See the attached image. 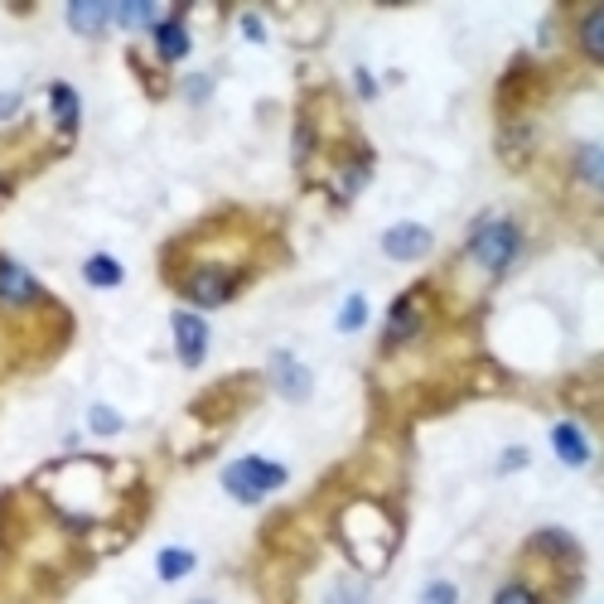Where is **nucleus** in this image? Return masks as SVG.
<instances>
[{
    "mask_svg": "<svg viewBox=\"0 0 604 604\" xmlns=\"http://www.w3.org/2000/svg\"><path fill=\"white\" fill-rule=\"evenodd\" d=\"M286 464L276 460H257V454H247V460H233L223 469V489L233 493L237 503H262L266 493H276L280 483H286Z\"/></svg>",
    "mask_w": 604,
    "mask_h": 604,
    "instance_id": "1",
    "label": "nucleus"
},
{
    "mask_svg": "<svg viewBox=\"0 0 604 604\" xmlns=\"http://www.w3.org/2000/svg\"><path fill=\"white\" fill-rule=\"evenodd\" d=\"M518 247H522V237H518V227L508 218H483L474 227V237H469V257H474L483 272H493V276L513 266Z\"/></svg>",
    "mask_w": 604,
    "mask_h": 604,
    "instance_id": "2",
    "label": "nucleus"
},
{
    "mask_svg": "<svg viewBox=\"0 0 604 604\" xmlns=\"http://www.w3.org/2000/svg\"><path fill=\"white\" fill-rule=\"evenodd\" d=\"M431 227H421V223H397V227H387L382 233V252L392 262H421L426 252H431Z\"/></svg>",
    "mask_w": 604,
    "mask_h": 604,
    "instance_id": "3",
    "label": "nucleus"
},
{
    "mask_svg": "<svg viewBox=\"0 0 604 604\" xmlns=\"http://www.w3.org/2000/svg\"><path fill=\"white\" fill-rule=\"evenodd\" d=\"M174 348H180V358L190 362V368H198L208 354V325L198 319L194 310H180L174 315Z\"/></svg>",
    "mask_w": 604,
    "mask_h": 604,
    "instance_id": "4",
    "label": "nucleus"
},
{
    "mask_svg": "<svg viewBox=\"0 0 604 604\" xmlns=\"http://www.w3.org/2000/svg\"><path fill=\"white\" fill-rule=\"evenodd\" d=\"M272 382H276V392L290 397V401H305V397H310V387H315L310 368L295 362L290 354H272Z\"/></svg>",
    "mask_w": 604,
    "mask_h": 604,
    "instance_id": "5",
    "label": "nucleus"
},
{
    "mask_svg": "<svg viewBox=\"0 0 604 604\" xmlns=\"http://www.w3.org/2000/svg\"><path fill=\"white\" fill-rule=\"evenodd\" d=\"M184 290H190L194 305H223L227 295L237 290V276L233 272H194L184 280Z\"/></svg>",
    "mask_w": 604,
    "mask_h": 604,
    "instance_id": "6",
    "label": "nucleus"
},
{
    "mask_svg": "<svg viewBox=\"0 0 604 604\" xmlns=\"http://www.w3.org/2000/svg\"><path fill=\"white\" fill-rule=\"evenodd\" d=\"M30 300H39V280L24 266L0 257V305H30Z\"/></svg>",
    "mask_w": 604,
    "mask_h": 604,
    "instance_id": "7",
    "label": "nucleus"
},
{
    "mask_svg": "<svg viewBox=\"0 0 604 604\" xmlns=\"http://www.w3.org/2000/svg\"><path fill=\"white\" fill-rule=\"evenodd\" d=\"M552 450L566 460L571 469H581V464H590V440H585V431L575 421H561V426H552Z\"/></svg>",
    "mask_w": 604,
    "mask_h": 604,
    "instance_id": "8",
    "label": "nucleus"
},
{
    "mask_svg": "<svg viewBox=\"0 0 604 604\" xmlns=\"http://www.w3.org/2000/svg\"><path fill=\"white\" fill-rule=\"evenodd\" d=\"M69 24L78 34H102L106 24H112V6H102V0H78V6H69Z\"/></svg>",
    "mask_w": 604,
    "mask_h": 604,
    "instance_id": "9",
    "label": "nucleus"
},
{
    "mask_svg": "<svg viewBox=\"0 0 604 604\" xmlns=\"http://www.w3.org/2000/svg\"><path fill=\"white\" fill-rule=\"evenodd\" d=\"M155 49H160V59H184V53H190V30H184L180 20H165L155 30Z\"/></svg>",
    "mask_w": 604,
    "mask_h": 604,
    "instance_id": "10",
    "label": "nucleus"
},
{
    "mask_svg": "<svg viewBox=\"0 0 604 604\" xmlns=\"http://www.w3.org/2000/svg\"><path fill=\"white\" fill-rule=\"evenodd\" d=\"M416 325H421V315H416V295H407V300L392 305V325H387V344H401L407 334H416Z\"/></svg>",
    "mask_w": 604,
    "mask_h": 604,
    "instance_id": "11",
    "label": "nucleus"
},
{
    "mask_svg": "<svg viewBox=\"0 0 604 604\" xmlns=\"http://www.w3.org/2000/svg\"><path fill=\"white\" fill-rule=\"evenodd\" d=\"M83 276H88V286L112 290V286H121V262H116V257H88Z\"/></svg>",
    "mask_w": 604,
    "mask_h": 604,
    "instance_id": "12",
    "label": "nucleus"
},
{
    "mask_svg": "<svg viewBox=\"0 0 604 604\" xmlns=\"http://www.w3.org/2000/svg\"><path fill=\"white\" fill-rule=\"evenodd\" d=\"M49 102H53V112H59V126L73 131L78 126V92L69 83H53L49 88Z\"/></svg>",
    "mask_w": 604,
    "mask_h": 604,
    "instance_id": "13",
    "label": "nucleus"
},
{
    "mask_svg": "<svg viewBox=\"0 0 604 604\" xmlns=\"http://www.w3.org/2000/svg\"><path fill=\"white\" fill-rule=\"evenodd\" d=\"M155 571H160V581H180V575L194 571V552H184V546H170V552H160Z\"/></svg>",
    "mask_w": 604,
    "mask_h": 604,
    "instance_id": "14",
    "label": "nucleus"
},
{
    "mask_svg": "<svg viewBox=\"0 0 604 604\" xmlns=\"http://www.w3.org/2000/svg\"><path fill=\"white\" fill-rule=\"evenodd\" d=\"M581 44L590 59H604V10H590L585 24H581Z\"/></svg>",
    "mask_w": 604,
    "mask_h": 604,
    "instance_id": "15",
    "label": "nucleus"
},
{
    "mask_svg": "<svg viewBox=\"0 0 604 604\" xmlns=\"http://www.w3.org/2000/svg\"><path fill=\"white\" fill-rule=\"evenodd\" d=\"M362 319H368V300H362V295H348V300H344V315H339V329L354 334V329H362Z\"/></svg>",
    "mask_w": 604,
    "mask_h": 604,
    "instance_id": "16",
    "label": "nucleus"
},
{
    "mask_svg": "<svg viewBox=\"0 0 604 604\" xmlns=\"http://www.w3.org/2000/svg\"><path fill=\"white\" fill-rule=\"evenodd\" d=\"M112 16L126 24V30H141V24H155V10L145 6V0H136V6H121V10H112Z\"/></svg>",
    "mask_w": 604,
    "mask_h": 604,
    "instance_id": "17",
    "label": "nucleus"
},
{
    "mask_svg": "<svg viewBox=\"0 0 604 604\" xmlns=\"http://www.w3.org/2000/svg\"><path fill=\"white\" fill-rule=\"evenodd\" d=\"M88 426H92L98 436H116V431H121V416H116L112 407H92V411H88Z\"/></svg>",
    "mask_w": 604,
    "mask_h": 604,
    "instance_id": "18",
    "label": "nucleus"
},
{
    "mask_svg": "<svg viewBox=\"0 0 604 604\" xmlns=\"http://www.w3.org/2000/svg\"><path fill=\"white\" fill-rule=\"evenodd\" d=\"M421 604H460V590H454L450 581H431L421 590Z\"/></svg>",
    "mask_w": 604,
    "mask_h": 604,
    "instance_id": "19",
    "label": "nucleus"
},
{
    "mask_svg": "<svg viewBox=\"0 0 604 604\" xmlns=\"http://www.w3.org/2000/svg\"><path fill=\"white\" fill-rule=\"evenodd\" d=\"M493 604H542V600H536L528 585H503V590H499V600H493Z\"/></svg>",
    "mask_w": 604,
    "mask_h": 604,
    "instance_id": "20",
    "label": "nucleus"
},
{
    "mask_svg": "<svg viewBox=\"0 0 604 604\" xmlns=\"http://www.w3.org/2000/svg\"><path fill=\"white\" fill-rule=\"evenodd\" d=\"M581 174L590 184H600V151H595V145H585V151H581Z\"/></svg>",
    "mask_w": 604,
    "mask_h": 604,
    "instance_id": "21",
    "label": "nucleus"
},
{
    "mask_svg": "<svg viewBox=\"0 0 604 604\" xmlns=\"http://www.w3.org/2000/svg\"><path fill=\"white\" fill-rule=\"evenodd\" d=\"M20 112V92H0V121Z\"/></svg>",
    "mask_w": 604,
    "mask_h": 604,
    "instance_id": "22",
    "label": "nucleus"
},
{
    "mask_svg": "<svg viewBox=\"0 0 604 604\" xmlns=\"http://www.w3.org/2000/svg\"><path fill=\"white\" fill-rule=\"evenodd\" d=\"M242 34L257 39V44H262V34H266V30H262V20H257V16H242Z\"/></svg>",
    "mask_w": 604,
    "mask_h": 604,
    "instance_id": "23",
    "label": "nucleus"
},
{
    "mask_svg": "<svg viewBox=\"0 0 604 604\" xmlns=\"http://www.w3.org/2000/svg\"><path fill=\"white\" fill-rule=\"evenodd\" d=\"M518 464H528V450H508L503 454V469H518Z\"/></svg>",
    "mask_w": 604,
    "mask_h": 604,
    "instance_id": "24",
    "label": "nucleus"
},
{
    "mask_svg": "<svg viewBox=\"0 0 604 604\" xmlns=\"http://www.w3.org/2000/svg\"><path fill=\"white\" fill-rule=\"evenodd\" d=\"M198 604H208V600H198Z\"/></svg>",
    "mask_w": 604,
    "mask_h": 604,
    "instance_id": "25",
    "label": "nucleus"
}]
</instances>
